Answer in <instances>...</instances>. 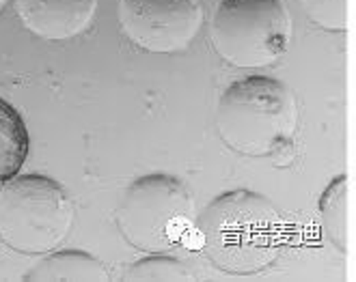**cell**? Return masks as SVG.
Listing matches in <instances>:
<instances>
[{
  "label": "cell",
  "mask_w": 356,
  "mask_h": 282,
  "mask_svg": "<svg viewBox=\"0 0 356 282\" xmlns=\"http://www.w3.org/2000/svg\"><path fill=\"white\" fill-rule=\"evenodd\" d=\"M311 19L326 31H346V0H302Z\"/></svg>",
  "instance_id": "8fae6325"
},
{
  "label": "cell",
  "mask_w": 356,
  "mask_h": 282,
  "mask_svg": "<svg viewBox=\"0 0 356 282\" xmlns=\"http://www.w3.org/2000/svg\"><path fill=\"white\" fill-rule=\"evenodd\" d=\"M119 22L136 46L169 54L184 50L199 31V0H121Z\"/></svg>",
  "instance_id": "8992f818"
},
{
  "label": "cell",
  "mask_w": 356,
  "mask_h": 282,
  "mask_svg": "<svg viewBox=\"0 0 356 282\" xmlns=\"http://www.w3.org/2000/svg\"><path fill=\"white\" fill-rule=\"evenodd\" d=\"M29 132L13 106L0 99V183L17 175L29 156Z\"/></svg>",
  "instance_id": "9c48e42d"
},
{
  "label": "cell",
  "mask_w": 356,
  "mask_h": 282,
  "mask_svg": "<svg viewBox=\"0 0 356 282\" xmlns=\"http://www.w3.org/2000/svg\"><path fill=\"white\" fill-rule=\"evenodd\" d=\"M216 52L236 67H266L289 43L291 22L281 0H222L212 17Z\"/></svg>",
  "instance_id": "5b68a950"
},
{
  "label": "cell",
  "mask_w": 356,
  "mask_h": 282,
  "mask_svg": "<svg viewBox=\"0 0 356 282\" xmlns=\"http://www.w3.org/2000/svg\"><path fill=\"white\" fill-rule=\"evenodd\" d=\"M5 3H7V0H0V9H3V7H5Z\"/></svg>",
  "instance_id": "7c38bea8"
},
{
  "label": "cell",
  "mask_w": 356,
  "mask_h": 282,
  "mask_svg": "<svg viewBox=\"0 0 356 282\" xmlns=\"http://www.w3.org/2000/svg\"><path fill=\"white\" fill-rule=\"evenodd\" d=\"M205 261L229 276L259 274L277 258L283 233L281 215L261 194L227 192L195 220L193 235Z\"/></svg>",
  "instance_id": "6da1fadb"
},
{
  "label": "cell",
  "mask_w": 356,
  "mask_h": 282,
  "mask_svg": "<svg viewBox=\"0 0 356 282\" xmlns=\"http://www.w3.org/2000/svg\"><path fill=\"white\" fill-rule=\"evenodd\" d=\"M74 224L72 201L44 175H13L0 183V242L9 250L37 256L54 252Z\"/></svg>",
  "instance_id": "3957f363"
},
{
  "label": "cell",
  "mask_w": 356,
  "mask_h": 282,
  "mask_svg": "<svg viewBox=\"0 0 356 282\" xmlns=\"http://www.w3.org/2000/svg\"><path fill=\"white\" fill-rule=\"evenodd\" d=\"M97 0H15L22 24L50 41H65L89 26Z\"/></svg>",
  "instance_id": "52a82bcc"
},
{
  "label": "cell",
  "mask_w": 356,
  "mask_h": 282,
  "mask_svg": "<svg viewBox=\"0 0 356 282\" xmlns=\"http://www.w3.org/2000/svg\"><path fill=\"white\" fill-rule=\"evenodd\" d=\"M220 138L236 154L266 158L296 134L298 108L294 93L275 78L246 76L229 84L216 106Z\"/></svg>",
  "instance_id": "7a4b0ae2"
},
{
  "label": "cell",
  "mask_w": 356,
  "mask_h": 282,
  "mask_svg": "<svg viewBox=\"0 0 356 282\" xmlns=\"http://www.w3.org/2000/svg\"><path fill=\"white\" fill-rule=\"evenodd\" d=\"M26 282H106L108 272L97 258L80 250L50 252L26 276Z\"/></svg>",
  "instance_id": "ba28073f"
},
{
  "label": "cell",
  "mask_w": 356,
  "mask_h": 282,
  "mask_svg": "<svg viewBox=\"0 0 356 282\" xmlns=\"http://www.w3.org/2000/svg\"><path fill=\"white\" fill-rule=\"evenodd\" d=\"M195 199L177 177L154 172L130 183L117 207V226L132 248L166 254L195 229Z\"/></svg>",
  "instance_id": "277c9868"
},
{
  "label": "cell",
  "mask_w": 356,
  "mask_h": 282,
  "mask_svg": "<svg viewBox=\"0 0 356 282\" xmlns=\"http://www.w3.org/2000/svg\"><path fill=\"white\" fill-rule=\"evenodd\" d=\"M121 280L123 282H188L193 280V274L173 256L149 254L125 269Z\"/></svg>",
  "instance_id": "30bf717a"
}]
</instances>
